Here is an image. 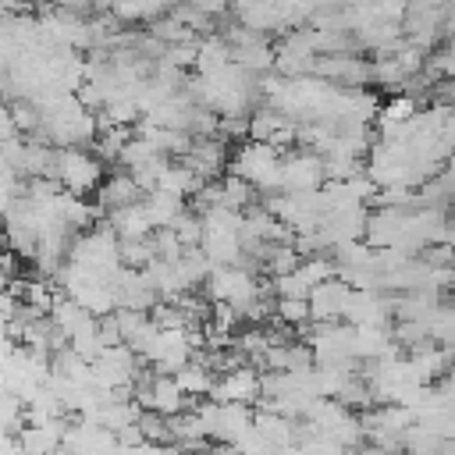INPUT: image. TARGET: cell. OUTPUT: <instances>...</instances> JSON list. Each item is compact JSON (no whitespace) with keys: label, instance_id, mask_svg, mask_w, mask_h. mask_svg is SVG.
<instances>
[{"label":"cell","instance_id":"obj_1","mask_svg":"<svg viewBox=\"0 0 455 455\" xmlns=\"http://www.w3.org/2000/svg\"><path fill=\"white\" fill-rule=\"evenodd\" d=\"M75 192H82V188H89L96 178H100V164L96 160H89L85 153H64L60 156V171H57Z\"/></svg>","mask_w":455,"mask_h":455},{"label":"cell","instance_id":"obj_2","mask_svg":"<svg viewBox=\"0 0 455 455\" xmlns=\"http://www.w3.org/2000/svg\"><path fill=\"white\" fill-rule=\"evenodd\" d=\"M146 398H153V409H156V412H178V409H181V398H185V391H181V384H178V380H167V377H160Z\"/></svg>","mask_w":455,"mask_h":455}]
</instances>
